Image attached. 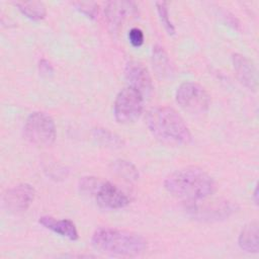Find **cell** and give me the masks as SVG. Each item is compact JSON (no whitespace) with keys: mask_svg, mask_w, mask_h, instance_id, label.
<instances>
[{"mask_svg":"<svg viewBox=\"0 0 259 259\" xmlns=\"http://www.w3.org/2000/svg\"><path fill=\"white\" fill-rule=\"evenodd\" d=\"M165 189L176 198L185 202H199L215 190L213 179L197 167H185L168 175L164 181Z\"/></svg>","mask_w":259,"mask_h":259,"instance_id":"obj_1","label":"cell"},{"mask_svg":"<svg viewBox=\"0 0 259 259\" xmlns=\"http://www.w3.org/2000/svg\"><path fill=\"white\" fill-rule=\"evenodd\" d=\"M146 122L151 134L169 146H183L191 141V133L177 111L169 106H157L148 111Z\"/></svg>","mask_w":259,"mask_h":259,"instance_id":"obj_2","label":"cell"},{"mask_svg":"<svg viewBox=\"0 0 259 259\" xmlns=\"http://www.w3.org/2000/svg\"><path fill=\"white\" fill-rule=\"evenodd\" d=\"M91 244L94 249L118 256H138L147 248V241L144 237L130 231L99 228L91 238Z\"/></svg>","mask_w":259,"mask_h":259,"instance_id":"obj_3","label":"cell"},{"mask_svg":"<svg viewBox=\"0 0 259 259\" xmlns=\"http://www.w3.org/2000/svg\"><path fill=\"white\" fill-rule=\"evenodd\" d=\"M79 189L83 195L93 198L102 208L119 209L130 203L128 196L118 186L97 177H82Z\"/></svg>","mask_w":259,"mask_h":259,"instance_id":"obj_4","label":"cell"},{"mask_svg":"<svg viewBox=\"0 0 259 259\" xmlns=\"http://www.w3.org/2000/svg\"><path fill=\"white\" fill-rule=\"evenodd\" d=\"M23 137L34 146H51L56 139L54 119L46 112L34 111L30 113L23 125Z\"/></svg>","mask_w":259,"mask_h":259,"instance_id":"obj_5","label":"cell"},{"mask_svg":"<svg viewBox=\"0 0 259 259\" xmlns=\"http://www.w3.org/2000/svg\"><path fill=\"white\" fill-rule=\"evenodd\" d=\"M144 108V96L133 87L121 89L114 100L113 114L119 123H131L139 119Z\"/></svg>","mask_w":259,"mask_h":259,"instance_id":"obj_6","label":"cell"},{"mask_svg":"<svg viewBox=\"0 0 259 259\" xmlns=\"http://www.w3.org/2000/svg\"><path fill=\"white\" fill-rule=\"evenodd\" d=\"M177 103L191 114H202L209 108L210 97L206 90L194 82H183L176 90Z\"/></svg>","mask_w":259,"mask_h":259,"instance_id":"obj_7","label":"cell"},{"mask_svg":"<svg viewBox=\"0 0 259 259\" xmlns=\"http://www.w3.org/2000/svg\"><path fill=\"white\" fill-rule=\"evenodd\" d=\"M34 188L28 183H20L7 189L2 196V205L8 212H21L33 201Z\"/></svg>","mask_w":259,"mask_h":259,"instance_id":"obj_8","label":"cell"},{"mask_svg":"<svg viewBox=\"0 0 259 259\" xmlns=\"http://www.w3.org/2000/svg\"><path fill=\"white\" fill-rule=\"evenodd\" d=\"M124 77L128 86L138 90L144 98L152 94V78L148 69L142 63L137 61L128 62L124 69Z\"/></svg>","mask_w":259,"mask_h":259,"instance_id":"obj_9","label":"cell"},{"mask_svg":"<svg viewBox=\"0 0 259 259\" xmlns=\"http://www.w3.org/2000/svg\"><path fill=\"white\" fill-rule=\"evenodd\" d=\"M136 11L137 6L132 1H110L104 8L107 23L112 30H117L123 21Z\"/></svg>","mask_w":259,"mask_h":259,"instance_id":"obj_10","label":"cell"},{"mask_svg":"<svg viewBox=\"0 0 259 259\" xmlns=\"http://www.w3.org/2000/svg\"><path fill=\"white\" fill-rule=\"evenodd\" d=\"M233 66L240 82L250 90H256L258 84L257 71L253 63L244 55L236 53L232 56Z\"/></svg>","mask_w":259,"mask_h":259,"instance_id":"obj_11","label":"cell"},{"mask_svg":"<svg viewBox=\"0 0 259 259\" xmlns=\"http://www.w3.org/2000/svg\"><path fill=\"white\" fill-rule=\"evenodd\" d=\"M189 210L194 218L200 220H220L228 218L235 210V205L228 201H223L217 204L207 205L204 207H200L195 203H190Z\"/></svg>","mask_w":259,"mask_h":259,"instance_id":"obj_12","label":"cell"},{"mask_svg":"<svg viewBox=\"0 0 259 259\" xmlns=\"http://www.w3.org/2000/svg\"><path fill=\"white\" fill-rule=\"evenodd\" d=\"M38 222L46 229H49L52 232L71 241H76L79 238L77 228L75 224L70 220H57L56 218H53L51 215H42L39 218Z\"/></svg>","mask_w":259,"mask_h":259,"instance_id":"obj_13","label":"cell"},{"mask_svg":"<svg viewBox=\"0 0 259 259\" xmlns=\"http://www.w3.org/2000/svg\"><path fill=\"white\" fill-rule=\"evenodd\" d=\"M259 228L257 222L247 224L241 231L238 244L239 247L247 253H258L259 251Z\"/></svg>","mask_w":259,"mask_h":259,"instance_id":"obj_14","label":"cell"},{"mask_svg":"<svg viewBox=\"0 0 259 259\" xmlns=\"http://www.w3.org/2000/svg\"><path fill=\"white\" fill-rule=\"evenodd\" d=\"M152 63L156 73L161 78H169L173 74V66L170 62V59L168 58L165 50L159 45L153 47Z\"/></svg>","mask_w":259,"mask_h":259,"instance_id":"obj_15","label":"cell"},{"mask_svg":"<svg viewBox=\"0 0 259 259\" xmlns=\"http://www.w3.org/2000/svg\"><path fill=\"white\" fill-rule=\"evenodd\" d=\"M14 5L18 10L31 20H41L47 15V8L40 1H17Z\"/></svg>","mask_w":259,"mask_h":259,"instance_id":"obj_16","label":"cell"},{"mask_svg":"<svg viewBox=\"0 0 259 259\" xmlns=\"http://www.w3.org/2000/svg\"><path fill=\"white\" fill-rule=\"evenodd\" d=\"M93 138L101 146H104L110 149H117L122 147L123 145L122 139L107 128H102V127L94 128Z\"/></svg>","mask_w":259,"mask_h":259,"instance_id":"obj_17","label":"cell"},{"mask_svg":"<svg viewBox=\"0 0 259 259\" xmlns=\"http://www.w3.org/2000/svg\"><path fill=\"white\" fill-rule=\"evenodd\" d=\"M113 171L124 180L136 181L139 179V171L136 166L126 160H115L112 163Z\"/></svg>","mask_w":259,"mask_h":259,"instance_id":"obj_18","label":"cell"},{"mask_svg":"<svg viewBox=\"0 0 259 259\" xmlns=\"http://www.w3.org/2000/svg\"><path fill=\"white\" fill-rule=\"evenodd\" d=\"M155 5L157 8V12H158L160 21H161L162 25L164 26V28L166 29V31L171 35L175 34V26L169 17L167 3L163 2V1H157L155 3Z\"/></svg>","mask_w":259,"mask_h":259,"instance_id":"obj_19","label":"cell"},{"mask_svg":"<svg viewBox=\"0 0 259 259\" xmlns=\"http://www.w3.org/2000/svg\"><path fill=\"white\" fill-rule=\"evenodd\" d=\"M73 5L83 14L88 16L89 18H96L98 13V5L96 2L92 1H77L73 2Z\"/></svg>","mask_w":259,"mask_h":259,"instance_id":"obj_20","label":"cell"},{"mask_svg":"<svg viewBox=\"0 0 259 259\" xmlns=\"http://www.w3.org/2000/svg\"><path fill=\"white\" fill-rule=\"evenodd\" d=\"M128 40L134 47H141L144 42V32L138 27H133L128 31Z\"/></svg>","mask_w":259,"mask_h":259,"instance_id":"obj_21","label":"cell"},{"mask_svg":"<svg viewBox=\"0 0 259 259\" xmlns=\"http://www.w3.org/2000/svg\"><path fill=\"white\" fill-rule=\"evenodd\" d=\"M38 70H39V73L45 77H51L54 74V68H53L52 64L46 59L39 60Z\"/></svg>","mask_w":259,"mask_h":259,"instance_id":"obj_22","label":"cell"},{"mask_svg":"<svg viewBox=\"0 0 259 259\" xmlns=\"http://www.w3.org/2000/svg\"><path fill=\"white\" fill-rule=\"evenodd\" d=\"M253 198H254V202H255V204H258V188H257V187H255V189H254Z\"/></svg>","mask_w":259,"mask_h":259,"instance_id":"obj_23","label":"cell"}]
</instances>
